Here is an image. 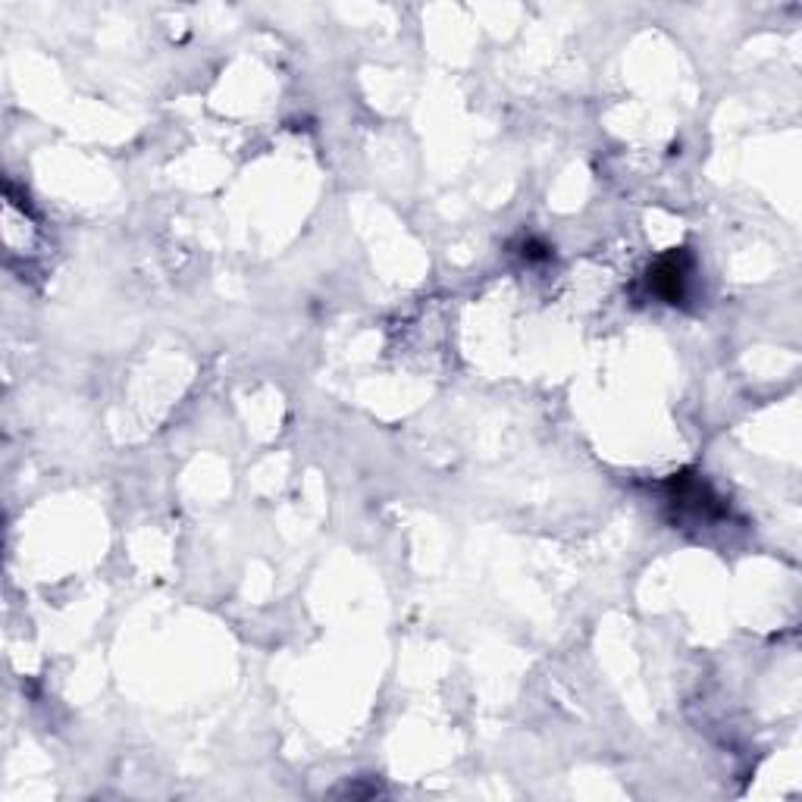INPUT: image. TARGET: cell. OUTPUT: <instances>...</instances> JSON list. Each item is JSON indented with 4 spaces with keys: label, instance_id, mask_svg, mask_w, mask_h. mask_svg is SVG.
<instances>
[{
    "label": "cell",
    "instance_id": "6da1fadb",
    "mask_svg": "<svg viewBox=\"0 0 802 802\" xmlns=\"http://www.w3.org/2000/svg\"><path fill=\"white\" fill-rule=\"evenodd\" d=\"M683 282H687V257H683V251L665 257V261H658V267L652 273V286L658 295H665L668 301H680Z\"/></svg>",
    "mask_w": 802,
    "mask_h": 802
}]
</instances>
